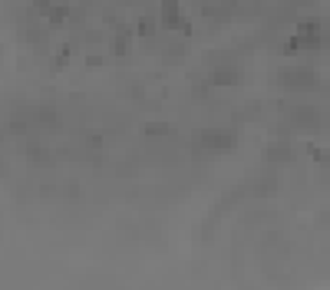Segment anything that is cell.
<instances>
[{"label": "cell", "mask_w": 330, "mask_h": 290, "mask_svg": "<svg viewBox=\"0 0 330 290\" xmlns=\"http://www.w3.org/2000/svg\"><path fill=\"white\" fill-rule=\"evenodd\" d=\"M145 132H149V136H165V132H169V125H165V122H149Z\"/></svg>", "instance_id": "277c9868"}, {"label": "cell", "mask_w": 330, "mask_h": 290, "mask_svg": "<svg viewBox=\"0 0 330 290\" xmlns=\"http://www.w3.org/2000/svg\"><path fill=\"white\" fill-rule=\"evenodd\" d=\"M211 83H218V86H234V83H238V73H234V69H218V73L211 76Z\"/></svg>", "instance_id": "3957f363"}, {"label": "cell", "mask_w": 330, "mask_h": 290, "mask_svg": "<svg viewBox=\"0 0 330 290\" xmlns=\"http://www.w3.org/2000/svg\"><path fill=\"white\" fill-rule=\"evenodd\" d=\"M201 145L211 148V152H228V148H234V136L231 132L208 129V132H201Z\"/></svg>", "instance_id": "6da1fadb"}, {"label": "cell", "mask_w": 330, "mask_h": 290, "mask_svg": "<svg viewBox=\"0 0 330 290\" xmlns=\"http://www.w3.org/2000/svg\"><path fill=\"white\" fill-rule=\"evenodd\" d=\"M317 119V109H297V122H314Z\"/></svg>", "instance_id": "5b68a950"}, {"label": "cell", "mask_w": 330, "mask_h": 290, "mask_svg": "<svg viewBox=\"0 0 330 290\" xmlns=\"http://www.w3.org/2000/svg\"><path fill=\"white\" fill-rule=\"evenodd\" d=\"M264 159H268V162H290V148H287V145L264 148Z\"/></svg>", "instance_id": "7a4b0ae2"}, {"label": "cell", "mask_w": 330, "mask_h": 290, "mask_svg": "<svg viewBox=\"0 0 330 290\" xmlns=\"http://www.w3.org/2000/svg\"><path fill=\"white\" fill-rule=\"evenodd\" d=\"M152 30H155V23L149 20V17H145L142 23H139V33H142V36H145V33H152Z\"/></svg>", "instance_id": "8992f818"}]
</instances>
